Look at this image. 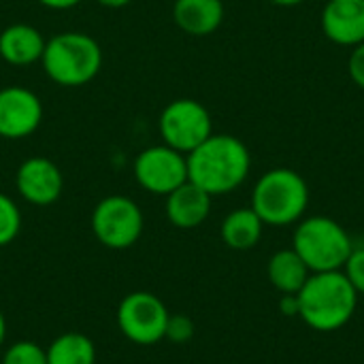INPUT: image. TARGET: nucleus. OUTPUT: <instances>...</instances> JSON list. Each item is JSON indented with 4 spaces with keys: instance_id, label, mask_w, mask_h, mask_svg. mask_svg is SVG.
<instances>
[{
    "instance_id": "f257e3e1",
    "label": "nucleus",
    "mask_w": 364,
    "mask_h": 364,
    "mask_svg": "<svg viewBox=\"0 0 364 364\" xmlns=\"http://www.w3.org/2000/svg\"><path fill=\"white\" fill-rule=\"evenodd\" d=\"M186 158L188 179L211 196L237 190L252 168L247 145L232 134H211Z\"/></svg>"
},
{
    "instance_id": "f03ea898",
    "label": "nucleus",
    "mask_w": 364,
    "mask_h": 364,
    "mask_svg": "<svg viewBox=\"0 0 364 364\" xmlns=\"http://www.w3.org/2000/svg\"><path fill=\"white\" fill-rule=\"evenodd\" d=\"M296 301L299 316L309 328L335 333L352 320L358 307V292L343 271H326L311 273L296 294Z\"/></svg>"
},
{
    "instance_id": "7ed1b4c3",
    "label": "nucleus",
    "mask_w": 364,
    "mask_h": 364,
    "mask_svg": "<svg viewBox=\"0 0 364 364\" xmlns=\"http://www.w3.org/2000/svg\"><path fill=\"white\" fill-rule=\"evenodd\" d=\"M45 75L62 87L90 83L102 68V49L85 32H60L45 45L41 58Z\"/></svg>"
},
{
    "instance_id": "20e7f679",
    "label": "nucleus",
    "mask_w": 364,
    "mask_h": 364,
    "mask_svg": "<svg viewBox=\"0 0 364 364\" xmlns=\"http://www.w3.org/2000/svg\"><path fill=\"white\" fill-rule=\"evenodd\" d=\"M309 205L307 181L292 168H271L254 186L252 209L264 226H290Z\"/></svg>"
},
{
    "instance_id": "39448f33",
    "label": "nucleus",
    "mask_w": 364,
    "mask_h": 364,
    "mask_svg": "<svg viewBox=\"0 0 364 364\" xmlns=\"http://www.w3.org/2000/svg\"><path fill=\"white\" fill-rule=\"evenodd\" d=\"M292 250L303 258L311 273L343 271L354 245L348 230L326 215L301 220L294 230Z\"/></svg>"
},
{
    "instance_id": "423d86ee",
    "label": "nucleus",
    "mask_w": 364,
    "mask_h": 364,
    "mask_svg": "<svg viewBox=\"0 0 364 364\" xmlns=\"http://www.w3.org/2000/svg\"><path fill=\"white\" fill-rule=\"evenodd\" d=\"M160 136L164 145L190 154L213 134V122L207 107L194 98H177L160 113Z\"/></svg>"
},
{
    "instance_id": "0eeeda50",
    "label": "nucleus",
    "mask_w": 364,
    "mask_h": 364,
    "mask_svg": "<svg viewBox=\"0 0 364 364\" xmlns=\"http://www.w3.org/2000/svg\"><path fill=\"white\" fill-rule=\"evenodd\" d=\"M141 207L128 196H107L92 211V232L109 250H128L143 235Z\"/></svg>"
},
{
    "instance_id": "6e6552de",
    "label": "nucleus",
    "mask_w": 364,
    "mask_h": 364,
    "mask_svg": "<svg viewBox=\"0 0 364 364\" xmlns=\"http://www.w3.org/2000/svg\"><path fill=\"white\" fill-rule=\"evenodd\" d=\"M166 305L151 292H132L117 307L122 335L136 346H154L164 339L168 324Z\"/></svg>"
},
{
    "instance_id": "1a4fd4ad",
    "label": "nucleus",
    "mask_w": 364,
    "mask_h": 364,
    "mask_svg": "<svg viewBox=\"0 0 364 364\" xmlns=\"http://www.w3.org/2000/svg\"><path fill=\"white\" fill-rule=\"evenodd\" d=\"M132 171L136 183L143 190L168 196L173 190L188 181V158L186 154L162 143L143 149L136 156Z\"/></svg>"
},
{
    "instance_id": "9d476101",
    "label": "nucleus",
    "mask_w": 364,
    "mask_h": 364,
    "mask_svg": "<svg viewBox=\"0 0 364 364\" xmlns=\"http://www.w3.org/2000/svg\"><path fill=\"white\" fill-rule=\"evenodd\" d=\"M43 122L41 98L21 85H6L0 90V136L9 141L26 139Z\"/></svg>"
},
{
    "instance_id": "9b49d317",
    "label": "nucleus",
    "mask_w": 364,
    "mask_h": 364,
    "mask_svg": "<svg viewBox=\"0 0 364 364\" xmlns=\"http://www.w3.org/2000/svg\"><path fill=\"white\" fill-rule=\"evenodd\" d=\"M15 186L26 203L47 207L62 196L64 177L55 162L43 156H34L19 164L15 173Z\"/></svg>"
},
{
    "instance_id": "f8f14e48",
    "label": "nucleus",
    "mask_w": 364,
    "mask_h": 364,
    "mask_svg": "<svg viewBox=\"0 0 364 364\" xmlns=\"http://www.w3.org/2000/svg\"><path fill=\"white\" fill-rule=\"evenodd\" d=\"M322 32L335 45L364 43V0H328L322 9Z\"/></svg>"
},
{
    "instance_id": "ddd939ff",
    "label": "nucleus",
    "mask_w": 364,
    "mask_h": 364,
    "mask_svg": "<svg viewBox=\"0 0 364 364\" xmlns=\"http://www.w3.org/2000/svg\"><path fill=\"white\" fill-rule=\"evenodd\" d=\"M211 194L190 179L166 196V218L173 226L190 230L200 226L211 213Z\"/></svg>"
},
{
    "instance_id": "4468645a",
    "label": "nucleus",
    "mask_w": 364,
    "mask_h": 364,
    "mask_svg": "<svg viewBox=\"0 0 364 364\" xmlns=\"http://www.w3.org/2000/svg\"><path fill=\"white\" fill-rule=\"evenodd\" d=\"M47 41L30 23H11L0 32V58L11 66L41 62Z\"/></svg>"
},
{
    "instance_id": "2eb2a0df",
    "label": "nucleus",
    "mask_w": 364,
    "mask_h": 364,
    "mask_svg": "<svg viewBox=\"0 0 364 364\" xmlns=\"http://www.w3.org/2000/svg\"><path fill=\"white\" fill-rule=\"evenodd\" d=\"M173 19L190 36L213 34L224 21L222 0H175Z\"/></svg>"
},
{
    "instance_id": "dca6fc26",
    "label": "nucleus",
    "mask_w": 364,
    "mask_h": 364,
    "mask_svg": "<svg viewBox=\"0 0 364 364\" xmlns=\"http://www.w3.org/2000/svg\"><path fill=\"white\" fill-rule=\"evenodd\" d=\"M267 275L273 288L279 290L282 294H299L305 282L309 279L311 271L303 262V258L290 247V250H279L271 256Z\"/></svg>"
},
{
    "instance_id": "f3484780",
    "label": "nucleus",
    "mask_w": 364,
    "mask_h": 364,
    "mask_svg": "<svg viewBox=\"0 0 364 364\" xmlns=\"http://www.w3.org/2000/svg\"><path fill=\"white\" fill-rule=\"evenodd\" d=\"M264 222L258 218V213L250 209H235L230 211L222 222V241L237 252H247L258 245L262 239Z\"/></svg>"
},
{
    "instance_id": "a211bd4d",
    "label": "nucleus",
    "mask_w": 364,
    "mask_h": 364,
    "mask_svg": "<svg viewBox=\"0 0 364 364\" xmlns=\"http://www.w3.org/2000/svg\"><path fill=\"white\" fill-rule=\"evenodd\" d=\"M47 364H96V348L83 333H62L45 350Z\"/></svg>"
},
{
    "instance_id": "6ab92c4d",
    "label": "nucleus",
    "mask_w": 364,
    "mask_h": 364,
    "mask_svg": "<svg viewBox=\"0 0 364 364\" xmlns=\"http://www.w3.org/2000/svg\"><path fill=\"white\" fill-rule=\"evenodd\" d=\"M21 230V213L15 200L0 192V247L13 243Z\"/></svg>"
},
{
    "instance_id": "aec40b11",
    "label": "nucleus",
    "mask_w": 364,
    "mask_h": 364,
    "mask_svg": "<svg viewBox=\"0 0 364 364\" xmlns=\"http://www.w3.org/2000/svg\"><path fill=\"white\" fill-rule=\"evenodd\" d=\"M0 364H47V354L32 341H17L4 352Z\"/></svg>"
},
{
    "instance_id": "412c9836",
    "label": "nucleus",
    "mask_w": 364,
    "mask_h": 364,
    "mask_svg": "<svg viewBox=\"0 0 364 364\" xmlns=\"http://www.w3.org/2000/svg\"><path fill=\"white\" fill-rule=\"evenodd\" d=\"M192 337H194V322L188 316H183V314L168 316V324H166L164 339H168L173 343H186Z\"/></svg>"
},
{
    "instance_id": "4be33fe9",
    "label": "nucleus",
    "mask_w": 364,
    "mask_h": 364,
    "mask_svg": "<svg viewBox=\"0 0 364 364\" xmlns=\"http://www.w3.org/2000/svg\"><path fill=\"white\" fill-rule=\"evenodd\" d=\"M346 277L354 286L358 294H364V247H354L346 267H343Z\"/></svg>"
},
{
    "instance_id": "5701e85b",
    "label": "nucleus",
    "mask_w": 364,
    "mask_h": 364,
    "mask_svg": "<svg viewBox=\"0 0 364 364\" xmlns=\"http://www.w3.org/2000/svg\"><path fill=\"white\" fill-rule=\"evenodd\" d=\"M348 73H350L352 81H354L360 90H364V43L356 45L354 51L350 53Z\"/></svg>"
},
{
    "instance_id": "b1692460",
    "label": "nucleus",
    "mask_w": 364,
    "mask_h": 364,
    "mask_svg": "<svg viewBox=\"0 0 364 364\" xmlns=\"http://www.w3.org/2000/svg\"><path fill=\"white\" fill-rule=\"evenodd\" d=\"M279 309L286 314V316H299V301H296V294H284L282 303H279Z\"/></svg>"
},
{
    "instance_id": "393cba45",
    "label": "nucleus",
    "mask_w": 364,
    "mask_h": 364,
    "mask_svg": "<svg viewBox=\"0 0 364 364\" xmlns=\"http://www.w3.org/2000/svg\"><path fill=\"white\" fill-rule=\"evenodd\" d=\"M43 6H47V9H55V11H64V9H73V6H77L81 0H38Z\"/></svg>"
},
{
    "instance_id": "a878e982",
    "label": "nucleus",
    "mask_w": 364,
    "mask_h": 364,
    "mask_svg": "<svg viewBox=\"0 0 364 364\" xmlns=\"http://www.w3.org/2000/svg\"><path fill=\"white\" fill-rule=\"evenodd\" d=\"M96 2L102 4V6H107V9H122V6L130 4L132 0H96Z\"/></svg>"
},
{
    "instance_id": "bb28decb",
    "label": "nucleus",
    "mask_w": 364,
    "mask_h": 364,
    "mask_svg": "<svg viewBox=\"0 0 364 364\" xmlns=\"http://www.w3.org/2000/svg\"><path fill=\"white\" fill-rule=\"evenodd\" d=\"M269 2H273L277 6H296V4H301L305 0H269Z\"/></svg>"
},
{
    "instance_id": "cd10ccee",
    "label": "nucleus",
    "mask_w": 364,
    "mask_h": 364,
    "mask_svg": "<svg viewBox=\"0 0 364 364\" xmlns=\"http://www.w3.org/2000/svg\"><path fill=\"white\" fill-rule=\"evenodd\" d=\"M4 337H6V320H4V316L0 311V346L4 343Z\"/></svg>"
}]
</instances>
